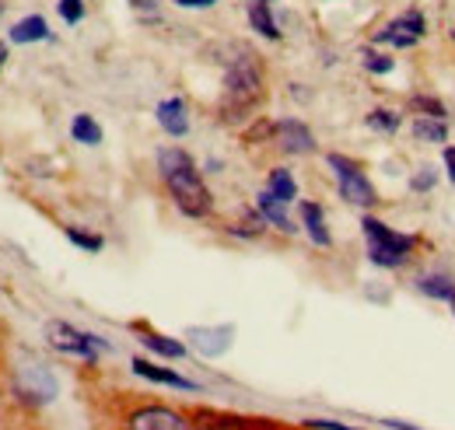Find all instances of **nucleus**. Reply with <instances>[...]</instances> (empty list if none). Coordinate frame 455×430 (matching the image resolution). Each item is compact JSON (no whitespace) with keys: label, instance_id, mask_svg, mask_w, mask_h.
<instances>
[{"label":"nucleus","instance_id":"0eeeda50","mask_svg":"<svg viewBox=\"0 0 455 430\" xmlns=\"http://www.w3.org/2000/svg\"><path fill=\"white\" fill-rule=\"evenodd\" d=\"M424 32H427L424 14L410 7V11H403L399 18H393L382 32H375V43H389V46H396V50H410V46H417V43L424 39Z\"/></svg>","mask_w":455,"mask_h":430},{"label":"nucleus","instance_id":"a211bd4d","mask_svg":"<svg viewBox=\"0 0 455 430\" xmlns=\"http://www.w3.org/2000/svg\"><path fill=\"white\" fill-rule=\"evenodd\" d=\"M417 291L424 298H435V301H452L455 298V280L449 273H427L417 280Z\"/></svg>","mask_w":455,"mask_h":430},{"label":"nucleus","instance_id":"20e7f679","mask_svg":"<svg viewBox=\"0 0 455 430\" xmlns=\"http://www.w3.org/2000/svg\"><path fill=\"white\" fill-rule=\"evenodd\" d=\"M21 364H14V392L25 402H50L57 395V378L50 371V364H43L39 357H32L28 350H18Z\"/></svg>","mask_w":455,"mask_h":430},{"label":"nucleus","instance_id":"6ab92c4d","mask_svg":"<svg viewBox=\"0 0 455 430\" xmlns=\"http://www.w3.org/2000/svg\"><path fill=\"white\" fill-rule=\"evenodd\" d=\"M70 137H74L77 144H84V147H99V144H102V126H99L88 112H81V115H74V123H70Z\"/></svg>","mask_w":455,"mask_h":430},{"label":"nucleus","instance_id":"423d86ee","mask_svg":"<svg viewBox=\"0 0 455 430\" xmlns=\"http://www.w3.org/2000/svg\"><path fill=\"white\" fill-rule=\"evenodd\" d=\"M326 162L337 171V186H340V196L347 203H354V207H375L379 203L375 186L368 182V175L361 171V164L343 158V155H330Z\"/></svg>","mask_w":455,"mask_h":430},{"label":"nucleus","instance_id":"b1692460","mask_svg":"<svg viewBox=\"0 0 455 430\" xmlns=\"http://www.w3.org/2000/svg\"><path fill=\"white\" fill-rule=\"evenodd\" d=\"M57 11L67 25H81L84 21V0H60Z\"/></svg>","mask_w":455,"mask_h":430},{"label":"nucleus","instance_id":"c85d7f7f","mask_svg":"<svg viewBox=\"0 0 455 430\" xmlns=\"http://www.w3.org/2000/svg\"><path fill=\"white\" fill-rule=\"evenodd\" d=\"M431 186H435V171H431V168H424V171L413 179V189H417V193H424V189H431Z\"/></svg>","mask_w":455,"mask_h":430},{"label":"nucleus","instance_id":"6e6552de","mask_svg":"<svg viewBox=\"0 0 455 430\" xmlns=\"http://www.w3.org/2000/svg\"><path fill=\"white\" fill-rule=\"evenodd\" d=\"M126 430H193L189 417L175 413L169 406H144L137 413H130Z\"/></svg>","mask_w":455,"mask_h":430},{"label":"nucleus","instance_id":"9b49d317","mask_svg":"<svg viewBox=\"0 0 455 430\" xmlns=\"http://www.w3.org/2000/svg\"><path fill=\"white\" fill-rule=\"evenodd\" d=\"M133 375L148 378V381H158V385H169V388H182V392H196L200 385L196 381H189V378L175 375L169 368H158V364H151V361H144V357H133Z\"/></svg>","mask_w":455,"mask_h":430},{"label":"nucleus","instance_id":"7ed1b4c3","mask_svg":"<svg viewBox=\"0 0 455 430\" xmlns=\"http://www.w3.org/2000/svg\"><path fill=\"white\" fill-rule=\"evenodd\" d=\"M259 95H263V70H259V60L252 53L235 56L225 74V106L249 108L259 102Z\"/></svg>","mask_w":455,"mask_h":430},{"label":"nucleus","instance_id":"39448f33","mask_svg":"<svg viewBox=\"0 0 455 430\" xmlns=\"http://www.w3.org/2000/svg\"><path fill=\"white\" fill-rule=\"evenodd\" d=\"M46 343L60 350V354H67V357H84V361H95L99 354H106L109 350V343L102 339V336H92V332H84V329H77V325L70 322H46Z\"/></svg>","mask_w":455,"mask_h":430},{"label":"nucleus","instance_id":"412c9836","mask_svg":"<svg viewBox=\"0 0 455 430\" xmlns=\"http://www.w3.org/2000/svg\"><path fill=\"white\" fill-rule=\"evenodd\" d=\"M267 189H270V193H274V196H277L284 207L298 200V186H294V175H291L287 168H274V171H270V179H267Z\"/></svg>","mask_w":455,"mask_h":430},{"label":"nucleus","instance_id":"2eb2a0df","mask_svg":"<svg viewBox=\"0 0 455 430\" xmlns=\"http://www.w3.org/2000/svg\"><path fill=\"white\" fill-rule=\"evenodd\" d=\"M256 207H259V217H263V224H274L277 231H284V235H294L298 227L291 224V217L284 214V203L270 193V189H263L259 196H256Z\"/></svg>","mask_w":455,"mask_h":430},{"label":"nucleus","instance_id":"dca6fc26","mask_svg":"<svg viewBox=\"0 0 455 430\" xmlns=\"http://www.w3.org/2000/svg\"><path fill=\"white\" fill-rule=\"evenodd\" d=\"M245 11H249V25L263 36V39H281V25L274 21V11H270V4L267 0H249L245 4Z\"/></svg>","mask_w":455,"mask_h":430},{"label":"nucleus","instance_id":"f8f14e48","mask_svg":"<svg viewBox=\"0 0 455 430\" xmlns=\"http://www.w3.org/2000/svg\"><path fill=\"white\" fill-rule=\"evenodd\" d=\"M155 115H158V126H162L169 137H186V133H189V108H186L182 99H165Z\"/></svg>","mask_w":455,"mask_h":430},{"label":"nucleus","instance_id":"ddd939ff","mask_svg":"<svg viewBox=\"0 0 455 430\" xmlns=\"http://www.w3.org/2000/svg\"><path fill=\"white\" fill-rule=\"evenodd\" d=\"M231 336H235V329H231V325H221V329H189L193 346H196L200 354H207V357L225 354L228 343H231Z\"/></svg>","mask_w":455,"mask_h":430},{"label":"nucleus","instance_id":"aec40b11","mask_svg":"<svg viewBox=\"0 0 455 430\" xmlns=\"http://www.w3.org/2000/svg\"><path fill=\"white\" fill-rule=\"evenodd\" d=\"M413 137L417 140H427V144H445L449 140V126H445V119L420 115V119H413Z\"/></svg>","mask_w":455,"mask_h":430},{"label":"nucleus","instance_id":"a878e982","mask_svg":"<svg viewBox=\"0 0 455 430\" xmlns=\"http://www.w3.org/2000/svg\"><path fill=\"white\" fill-rule=\"evenodd\" d=\"M413 108L424 112V115H435V119H445V106L438 99H427V95H417L413 99Z\"/></svg>","mask_w":455,"mask_h":430},{"label":"nucleus","instance_id":"f03ea898","mask_svg":"<svg viewBox=\"0 0 455 430\" xmlns=\"http://www.w3.org/2000/svg\"><path fill=\"white\" fill-rule=\"evenodd\" d=\"M361 227H364L368 256H371V263H375V267H386V269L403 267V263L410 259L413 245H417V238H413V235H399V231H393L389 224H382L379 217H364V220H361Z\"/></svg>","mask_w":455,"mask_h":430},{"label":"nucleus","instance_id":"cd10ccee","mask_svg":"<svg viewBox=\"0 0 455 430\" xmlns=\"http://www.w3.org/2000/svg\"><path fill=\"white\" fill-rule=\"evenodd\" d=\"M130 7L144 18V21H151V18H158V0H130Z\"/></svg>","mask_w":455,"mask_h":430},{"label":"nucleus","instance_id":"72a5a7b5","mask_svg":"<svg viewBox=\"0 0 455 430\" xmlns=\"http://www.w3.org/2000/svg\"><path fill=\"white\" fill-rule=\"evenodd\" d=\"M0 14H4V0H0Z\"/></svg>","mask_w":455,"mask_h":430},{"label":"nucleus","instance_id":"393cba45","mask_svg":"<svg viewBox=\"0 0 455 430\" xmlns=\"http://www.w3.org/2000/svg\"><path fill=\"white\" fill-rule=\"evenodd\" d=\"M364 67H368L371 74H393L396 63H393V56L389 53H375V50H368V53H364Z\"/></svg>","mask_w":455,"mask_h":430},{"label":"nucleus","instance_id":"7c9ffc66","mask_svg":"<svg viewBox=\"0 0 455 430\" xmlns=\"http://www.w3.org/2000/svg\"><path fill=\"white\" fill-rule=\"evenodd\" d=\"M308 427H315V430H354V427L337 424V420H308Z\"/></svg>","mask_w":455,"mask_h":430},{"label":"nucleus","instance_id":"c756f323","mask_svg":"<svg viewBox=\"0 0 455 430\" xmlns=\"http://www.w3.org/2000/svg\"><path fill=\"white\" fill-rule=\"evenodd\" d=\"M179 7H186V11H204V7H214L218 0H175Z\"/></svg>","mask_w":455,"mask_h":430},{"label":"nucleus","instance_id":"4468645a","mask_svg":"<svg viewBox=\"0 0 455 430\" xmlns=\"http://www.w3.org/2000/svg\"><path fill=\"white\" fill-rule=\"evenodd\" d=\"M301 224H305L308 238H312L319 249H330V245H333V235H330V227H326V214H323L319 203H312V200L301 203Z\"/></svg>","mask_w":455,"mask_h":430},{"label":"nucleus","instance_id":"473e14b6","mask_svg":"<svg viewBox=\"0 0 455 430\" xmlns=\"http://www.w3.org/2000/svg\"><path fill=\"white\" fill-rule=\"evenodd\" d=\"M7 60H11V50H7V43H0V70H4Z\"/></svg>","mask_w":455,"mask_h":430},{"label":"nucleus","instance_id":"4be33fe9","mask_svg":"<svg viewBox=\"0 0 455 430\" xmlns=\"http://www.w3.org/2000/svg\"><path fill=\"white\" fill-rule=\"evenodd\" d=\"M368 126L379 130V133H396L399 115L393 112V108H375V112H368Z\"/></svg>","mask_w":455,"mask_h":430},{"label":"nucleus","instance_id":"bb28decb","mask_svg":"<svg viewBox=\"0 0 455 430\" xmlns=\"http://www.w3.org/2000/svg\"><path fill=\"white\" fill-rule=\"evenodd\" d=\"M200 424H193V430H242L238 424H231V420H214V417H196Z\"/></svg>","mask_w":455,"mask_h":430},{"label":"nucleus","instance_id":"2f4dec72","mask_svg":"<svg viewBox=\"0 0 455 430\" xmlns=\"http://www.w3.org/2000/svg\"><path fill=\"white\" fill-rule=\"evenodd\" d=\"M442 158H445V168H449V179L455 182V147H442Z\"/></svg>","mask_w":455,"mask_h":430},{"label":"nucleus","instance_id":"9d476101","mask_svg":"<svg viewBox=\"0 0 455 430\" xmlns=\"http://www.w3.org/2000/svg\"><path fill=\"white\" fill-rule=\"evenodd\" d=\"M50 39H53V32H50L43 14H28V18L11 25V43L14 46H32V43H50Z\"/></svg>","mask_w":455,"mask_h":430},{"label":"nucleus","instance_id":"f257e3e1","mask_svg":"<svg viewBox=\"0 0 455 430\" xmlns=\"http://www.w3.org/2000/svg\"><path fill=\"white\" fill-rule=\"evenodd\" d=\"M158 171H162V182L169 186L175 207L186 217H207L214 200H211V189L207 182L200 179L193 158L182 151V147H165L158 155Z\"/></svg>","mask_w":455,"mask_h":430},{"label":"nucleus","instance_id":"f3484780","mask_svg":"<svg viewBox=\"0 0 455 430\" xmlns=\"http://www.w3.org/2000/svg\"><path fill=\"white\" fill-rule=\"evenodd\" d=\"M140 343H144L151 354L165 357V361H182V357H186V346H182L179 339L162 336V332H151V329H144V332H140Z\"/></svg>","mask_w":455,"mask_h":430},{"label":"nucleus","instance_id":"1a4fd4ad","mask_svg":"<svg viewBox=\"0 0 455 430\" xmlns=\"http://www.w3.org/2000/svg\"><path fill=\"white\" fill-rule=\"evenodd\" d=\"M274 133H277V144L287 155H312L315 151V137L301 119H281L274 126Z\"/></svg>","mask_w":455,"mask_h":430},{"label":"nucleus","instance_id":"5701e85b","mask_svg":"<svg viewBox=\"0 0 455 430\" xmlns=\"http://www.w3.org/2000/svg\"><path fill=\"white\" fill-rule=\"evenodd\" d=\"M67 242H74L77 249H84V252H102V235H88V231H81V227H67Z\"/></svg>","mask_w":455,"mask_h":430},{"label":"nucleus","instance_id":"f704fd0d","mask_svg":"<svg viewBox=\"0 0 455 430\" xmlns=\"http://www.w3.org/2000/svg\"><path fill=\"white\" fill-rule=\"evenodd\" d=\"M452 315H455V298H452Z\"/></svg>","mask_w":455,"mask_h":430}]
</instances>
